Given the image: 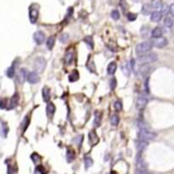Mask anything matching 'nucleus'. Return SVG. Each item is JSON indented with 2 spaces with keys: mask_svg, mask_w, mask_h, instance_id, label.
<instances>
[{
  "mask_svg": "<svg viewBox=\"0 0 174 174\" xmlns=\"http://www.w3.org/2000/svg\"><path fill=\"white\" fill-rule=\"evenodd\" d=\"M136 174H149L147 171H136Z\"/></svg>",
  "mask_w": 174,
  "mask_h": 174,
  "instance_id": "nucleus-45",
  "label": "nucleus"
},
{
  "mask_svg": "<svg viewBox=\"0 0 174 174\" xmlns=\"http://www.w3.org/2000/svg\"><path fill=\"white\" fill-rule=\"evenodd\" d=\"M42 95H43V100L49 103V99H50V91L48 87H43L42 89Z\"/></svg>",
  "mask_w": 174,
  "mask_h": 174,
  "instance_id": "nucleus-20",
  "label": "nucleus"
},
{
  "mask_svg": "<svg viewBox=\"0 0 174 174\" xmlns=\"http://www.w3.org/2000/svg\"><path fill=\"white\" fill-rule=\"evenodd\" d=\"M162 35H164V31L160 26H156L152 30V37L153 38H160V37H162Z\"/></svg>",
  "mask_w": 174,
  "mask_h": 174,
  "instance_id": "nucleus-14",
  "label": "nucleus"
},
{
  "mask_svg": "<svg viewBox=\"0 0 174 174\" xmlns=\"http://www.w3.org/2000/svg\"><path fill=\"white\" fill-rule=\"evenodd\" d=\"M68 38H69V37H68V35H67V33H63V35L61 36V42L66 43V42L68 41Z\"/></svg>",
  "mask_w": 174,
  "mask_h": 174,
  "instance_id": "nucleus-40",
  "label": "nucleus"
},
{
  "mask_svg": "<svg viewBox=\"0 0 174 174\" xmlns=\"http://www.w3.org/2000/svg\"><path fill=\"white\" fill-rule=\"evenodd\" d=\"M33 39H35V42L39 45V44H42V43H44V41H45V33L43 32V31H36L35 33H33Z\"/></svg>",
  "mask_w": 174,
  "mask_h": 174,
  "instance_id": "nucleus-7",
  "label": "nucleus"
},
{
  "mask_svg": "<svg viewBox=\"0 0 174 174\" xmlns=\"http://www.w3.org/2000/svg\"><path fill=\"white\" fill-rule=\"evenodd\" d=\"M88 137H89V142H91V144H95V143H98V136H97L95 131H91V132L88 134Z\"/></svg>",
  "mask_w": 174,
  "mask_h": 174,
  "instance_id": "nucleus-24",
  "label": "nucleus"
},
{
  "mask_svg": "<svg viewBox=\"0 0 174 174\" xmlns=\"http://www.w3.org/2000/svg\"><path fill=\"white\" fill-rule=\"evenodd\" d=\"M110 123H111L112 126H117V125L119 124V116H118L117 113L112 115L111 118H110Z\"/></svg>",
  "mask_w": 174,
  "mask_h": 174,
  "instance_id": "nucleus-23",
  "label": "nucleus"
},
{
  "mask_svg": "<svg viewBox=\"0 0 174 174\" xmlns=\"http://www.w3.org/2000/svg\"><path fill=\"white\" fill-rule=\"evenodd\" d=\"M153 45L156 48H165L168 44V41L165 37H160V38H153Z\"/></svg>",
  "mask_w": 174,
  "mask_h": 174,
  "instance_id": "nucleus-6",
  "label": "nucleus"
},
{
  "mask_svg": "<svg viewBox=\"0 0 174 174\" xmlns=\"http://www.w3.org/2000/svg\"><path fill=\"white\" fill-rule=\"evenodd\" d=\"M84 161H85V166H86V168H89V167L93 166V160H92V158H91L89 155H85Z\"/></svg>",
  "mask_w": 174,
  "mask_h": 174,
  "instance_id": "nucleus-29",
  "label": "nucleus"
},
{
  "mask_svg": "<svg viewBox=\"0 0 174 174\" xmlns=\"http://www.w3.org/2000/svg\"><path fill=\"white\" fill-rule=\"evenodd\" d=\"M152 48H153V43L149 42V41H144V42L138 43V44L136 45V49H135V50H136V54H137L138 56H142V55H144V54L150 53Z\"/></svg>",
  "mask_w": 174,
  "mask_h": 174,
  "instance_id": "nucleus-1",
  "label": "nucleus"
},
{
  "mask_svg": "<svg viewBox=\"0 0 174 174\" xmlns=\"http://www.w3.org/2000/svg\"><path fill=\"white\" fill-rule=\"evenodd\" d=\"M117 71V63L116 62H110L107 66V74L109 75H113Z\"/></svg>",
  "mask_w": 174,
  "mask_h": 174,
  "instance_id": "nucleus-18",
  "label": "nucleus"
},
{
  "mask_svg": "<svg viewBox=\"0 0 174 174\" xmlns=\"http://www.w3.org/2000/svg\"><path fill=\"white\" fill-rule=\"evenodd\" d=\"M45 65H47V61H45V59L44 57H42V56H38V57H36L35 59V62H33V68H35V71L36 72H43L44 71V68H45Z\"/></svg>",
  "mask_w": 174,
  "mask_h": 174,
  "instance_id": "nucleus-4",
  "label": "nucleus"
},
{
  "mask_svg": "<svg viewBox=\"0 0 174 174\" xmlns=\"http://www.w3.org/2000/svg\"><path fill=\"white\" fill-rule=\"evenodd\" d=\"M26 80L30 83V84H37L38 81H39V75H38V73L37 72H30V73H28V78H26Z\"/></svg>",
  "mask_w": 174,
  "mask_h": 174,
  "instance_id": "nucleus-9",
  "label": "nucleus"
},
{
  "mask_svg": "<svg viewBox=\"0 0 174 174\" xmlns=\"http://www.w3.org/2000/svg\"><path fill=\"white\" fill-rule=\"evenodd\" d=\"M77 80H79V73H78V71H74V72H72V74H69V81L74 83Z\"/></svg>",
  "mask_w": 174,
  "mask_h": 174,
  "instance_id": "nucleus-30",
  "label": "nucleus"
},
{
  "mask_svg": "<svg viewBox=\"0 0 174 174\" xmlns=\"http://www.w3.org/2000/svg\"><path fill=\"white\" fill-rule=\"evenodd\" d=\"M30 159H31V160H32V162H35V164L39 162V160H41V158H39V155H38L37 153H32V154H31V156H30Z\"/></svg>",
  "mask_w": 174,
  "mask_h": 174,
  "instance_id": "nucleus-33",
  "label": "nucleus"
},
{
  "mask_svg": "<svg viewBox=\"0 0 174 174\" xmlns=\"http://www.w3.org/2000/svg\"><path fill=\"white\" fill-rule=\"evenodd\" d=\"M116 86H117V80H116L115 78H112L111 81H110V87H111V89H115V87Z\"/></svg>",
  "mask_w": 174,
  "mask_h": 174,
  "instance_id": "nucleus-38",
  "label": "nucleus"
},
{
  "mask_svg": "<svg viewBox=\"0 0 174 174\" xmlns=\"http://www.w3.org/2000/svg\"><path fill=\"white\" fill-rule=\"evenodd\" d=\"M18 103H19V95H18V93H16V94L11 98V100H10V103H8V106H7L6 109H7V110H12V109L17 107Z\"/></svg>",
  "mask_w": 174,
  "mask_h": 174,
  "instance_id": "nucleus-11",
  "label": "nucleus"
},
{
  "mask_svg": "<svg viewBox=\"0 0 174 174\" xmlns=\"http://www.w3.org/2000/svg\"><path fill=\"white\" fill-rule=\"evenodd\" d=\"M168 14L172 16V17L174 18V4H172V5L168 7Z\"/></svg>",
  "mask_w": 174,
  "mask_h": 174,
  "instance_id": "nucleus-39",
  "label": "nucleus"
},
{
  "mask_svg": "<svg viewBox=\"0 0 174 174\" xmlns=\"http://www.w3.org/2000/svg\"><path fill=\"white\" fill-rule=\"evenodd\" d=\"M164 24H165V26H167V28H173L174 18L172 17V16L167 14V16L165 17V19H164Z\"/></svg>",
  "mask_w": 174,
  "mask_h": 174,
  "instance_id": "nucleus-16",
  "label": "nucleus"
},
{
  "mask_svg": "<svg viewBox=\"0 0 174 174\" xmlns=\"http://www.w3.org/2000/svg\"><path fill=\"white\" fill-rule=\"evenodd\" d=\"M113 106H115V110L116 111H120L123 109V105H122V101L120 100H116L115 104H113Z\"/></svg>",
  "mask_w": 174,
  "mask_h": 174,
  "instance_id": "nucleus-35",
  "label": "nucleus"
},
{
  "mask_svg": "<svg viewBox=\"0 0 174 174\" xmlns=\"http://www.w3.org/2000/svg\"><path fill=\"white\" fill-rule=\"evenodd\" d=\"M156 60H158V54H155V53H148V54H144L138 57V62L141 65H152Z\"/></svg>",
  "mask_w": 174,
  "mask_h": 174,
  "instance_id": "nucleus-3",
  "label": "nucleus"
},
{
  "mask_svg": "<svg viewBox=\"0 0 174 174\" xmlns=\"http://www.w3.org/2000/svg\"><path fill=\"white\" fill-rule=\"evenodd\" d=\"M26 78H28V71L24 69V68L19 69V72H18V81H19L20 84H23V83L26 80Z\"/></svg>",
  "mask_w": 174,
  "mask_h": 174,
  "instance_id": "nucleus-13",
  "label": "nucleus"
},
{
  "mask_svg": "<svg viewBox=\"0 0 174 174\" xmlns=\"http://www.w3.org/2000/svg\"><path fill=\"white\" fill-rule=\"evenodd\" d=\"M126 16H128V19H129L130 22H134V20L137 19V14H136V13H131V12H129Z\"/></svg>",
  "mask_w": 174,
  "mask_h": 174,
  "instance_id": "nucleus-37",
  "label": "nucleus"
},
{
  "mask_svg": "<svg viewBox=\"0 0 174 174\" xmlns=\"http://www.w3.org/2000/svg\"><path fill=\"white\" fill-rule=\"evenodd\" d=\"M29 123H30V116L28 115V116L25 117V119H24L23 124H22V132H25V130H26V129H28V126H29Z\"/></svg>",
  "mask_w": 174,
  "mask_h": 174,
  "instance_id": "nucleus-28",
  "label": "nucleus"
},
{
  "mask_svg": "<svg viewBox=\"0 0 174 174\" xmlns=\"http://www.w3.org/2000/svg\"><path fill=\"white\" fill-rule=\"evenodd\" d=\"M147 104H148V98H147V95L140 94V95L137 97V99H136V109L140 110V111H142V110H144V107L147 106Z\"/></svg>",
  "mask_w": 174,
  "mask_h": 174,
  "instance_id": "nucleus-5",
  "label": "nucleus"
},
{
  "mask_svg": "<svg viewBox=\"0 0 174 174\" xmlns=\"http://www.w3.org/2000/svg\"><path fill=\"white\" fill-rule=\"evenodd\" d=\"M150 71H152V67H150V65H141V67H140V74H142V75H148L149 73H150Z\"/></svg>",
  "mask_w": 174,
  "mask_h": 174,
  "instance_id": "nucleus-17",
  "label": "nucleus"
},
{
  "mask_svg": "<svg viewBox=\"0 0 174 174\" xmlns=\"http://www.w3.org/2000/svg\"><path fill=\"white\" fill-rule=\"evenodd\" d=\"M84 41H85V43H86L91 49H93L94 43H93V37H92V36H87V37H85V39H84Z\"/></svg>",
  "mask_w": 174,
  "mask_h": 174,
  "instance_id": "nucleus-31",
  "label": "nucleus"
},
{
  "mask_svg": "<svg viewBox=\"0 0 174 174\" xmlns=\"http://www.w3.org/2000/svg\"><path fill=\"white\" fill-rule=\"evenodd\" d=\"M54 113H55V105L53 104V103H48L47 104V115H48V117L49 118H51L53 116H54Z\"/></svg>",
  "mask_w": 174,
  "mask_h": 174,
  "instance_id": "nucleus-15",
  "label": "nucleus"
},
{
  "mask_svg": "<svg viewBox=\"0 0 174 174\" xmlns=\"http://www.w3.org/2000/svg\"><path fill=\"white\" fill-rule=\"evenodd\" d=\"M137 150H138V154H141L143 150H146V148H147V144H148V142H144V141H140V140H137Z\"/></svg>",
  "mask_w": 174,
  "mask_h": 174,
  "instance_id": "nucleus-19",
  "label": "nucleus"
},
{
  "mask_svg": "<svg viewBox=\"0 0 174 174\" xmlns=\"http://www.w3.org/2000/svg\"><path fill=\"white\" fill-rule=\"evenodd\" d=\"M150 6L153 7V10H159L162 7V0H152Z\"/></svg>",
  "mask_w": 174,
  "mask_h": 174,
  "instance_id": "nucleus-25",
  "label": "nucleus"
},
{
  "mask_svg": "<svg viewBox=\"0 0 174 174\" xmlns=\"http://www.w3.org/2000/svg\"><path fill=\"white\" fill-rule=\"evenodd\" d=\"M136 166H137V171H147L146 162H144L143 158L141 156V154L137 155V159H136Z\"/></svg>",
  "mask_w": 174,
  "mask_h": 174,
  "instance_id": "nucleus-10",
  "label": "nucleus"
},
{
  "mask_svg": "<svg viewBox=\"0 0 174 174\" xmlns=\"http://www.w3.org/2000/svg\"><path fill=\"white\" fill-rule=\"evenodd\" d=\"M6 99H2L1 101H0V109H6Z\"/></svg>",
  "mask_w": 174,
  "mask_h": 174,
  "instance_id": "nucleus-42",
  "label": "nucleus"
},
{
  "mask_svg": "<svg viewBox=\"0 0 174 174\" xmlns=\"http://www.w3.org/2000/svg\"><path fill=\"white\" fill-rule=\"evenodd\" d=\"M29 16H30V22L31 23H36L37 17H38V8L35 6H31L29 8Z\"/></svg>",
  "mask_w": 174,
  "mask_h": 174,
  "instance_id": "nucleus-8",
  "label": "nucleus"
},
{
  "mask_svg": "<svg viewBox=\"0 0 174 174\" xmlns=\"http://www.w3.org/2000/svg\"><path fill=\"white\" fill-rule=\"evenodd\" d=\"M14 168H12V167H8V171H7V174H13L14 173Z\"/></svg>",
  "mask_w": 174,
  "mask_h": 174,
  "instance_id": "nucleus-44",
  "label": "nucleus"
},
{
  "mask_svg": "<svg viewBox=\"0 0 174 174\" xmlns=\"http://www.w3.org/2000/svg\"><path fill=\"white\" fill-rule=\"evenodd\" d=\"M65 60H66V63H67V65H69V63L72 62V60H73V53H72V51L67 53V54H66V59H65Z\"/></svg>",
  "mask_w": 174,
  "mask_h": 174,
  "instance_id": "nucleus-36",
  "label": "nucleus"
},
{
  "mask_svg": "<svg viewBox=\"0 0 174 174\" xmlns=\"http://www.w3.org/2000/svg\"><path fill=\"white\" fill-rule=\"evenodd\" d=\"M152 11H153V7L150 6V4H144L142 6V13L148 16V14H152Z\"/></svg>",
  "mask_w": 174,
  "mask_h": 174,
  "instance_id": "nucleus-21",
  "label": "nucleus"
},
{
  "mask_svg": "<svg viewBox=\"0 0 174 174\" xmlns=\"http://www.w3.org/2000/svg\"><path fill=\"white\" fill-rule=\"evenodd\" d=\"M111 174H117V173H115V172H111Z\"/></svg>",
  "mask_w": 174,
  "mask_h": 174,
  "instance_id": "nucleus-46",
  "label": "nucleus"
},
{
  "mask_svg": "<svg viewBox=\"0 0 174 174\" xmlns=\"http://www.w3.org/2000/svg\"><path fill=\"white\" fill-rule=\"evenodd\" d=\"M123 72H124V74H126V75H129V74H130L128 65H124V66H123Z\"/></svg>",
  "mask_w": 174,
  "mask_h": 174,
  "instance_id": "nucleus-41",
  "label": "nucleus"
},
{
  "mask_svg": "<svg viewBox=\"0 0 174 174\" xmlns=\"http://www.w3.org/2000/svg\"><path fill=\"white\" fill-rule=\"evenodd\" d=\"M111 17H112V19L118 20L119 19V11L118 10H112L111 11Z\"/></svg>",
  "mask_w": 174,
  "mask_h": 174,
  "instance_id": "nucleus-34",
  "label": "nucleus"
},
{
  "mask_svg": "<svg viewBox=\"0 0 174 174\" xmlns=\"http://www.w3.org/2000/svg\"><path fill=\"white\" fill-rule=\"evenodd\" d=\"M14 74H16V73H14V65H13V66H11V67L6 71V75H7L8 78H13Z\"/></svg>",
  "mask_w": 174,
  "mask_h": 174,
  "instance_id": "nucleus-32",
  "label": "nucleus"
},
{
  "mask_svg": "<svg viewBox=\"0 0 174 174\" xmlns=\"http://www.w3.org/2000/svg\"><path fill=\"white\" fill-rule=\"evenodd\" d=\"M74 159H75V152L73 149H68L67 150V161L72 162V161H74Z\"/></svg>",
  "mask_w": 174,
  "mask_h": 174,
  "instance_id": "nucleus-27",
  "label": "nucleus"
},
{
  "mask_svg": "<svg viewBox=\"0 0 174 174\" xmlns=\"http://www.w3.org/2000/svg\"><path fill=\"white\" fill-rule=\"evenodd\" d=\"M156 137V134L150 131L148 128L146 129H140L138 130V140L140 141H144V142H149L152 140H154Z\"/></svg>",
  "mask_w": 174,
  "mask_h": 174,
  "instance_id": "nucleus-2",
  "label": "nucleus"
},
{
  "mask_svg": "<svg viewBox=\"0 0 174 174\" xmlns=\"http://www.w3.org/2000/svg\"><path fill=\"white\" fill-rule=\"evenodd\" d=\"M55 41H56V37H55V36H50V37L47 39V48H48L49 50H51V49L54 48Z\"/></svg>",
  "mask_w": 174,
  "mask_h": 174,
  "instance_id": "nucleus-22",
  "label": "nucleus"
},
{
  "mask_svg": "<svg viewBox=\"0 0 174 174\" xmlns=\"http://www.w3.org/2000/svg\"><path fill=\"white\" fill-rule=\"evenodd\" d=\"M141 32H142V35H143V36H144V35H147V32H148V28H142Z\"/></svg>",
  "mask_w": 174,
  "mask_h": 174,
  "instance_id": "nucleus-43",
  "label": "nucleus"
},
{
  "mask_svg": "<svg viewBox=\"0 0 174 174\" xmlns=\"http://www.w3.org/2000/svg\"><path fill=\"white\" fill-rule=\"evenodd\" d=\"M162 12L161 11H154V12H152V14H150V20L152 22H154V23H158V22H160L161 19H162Z\"/></svg>",
  "mask_w": 174,
  "mask_h": 174,
  "instance_id": "nucleus-12",
  "label": "nucleus"
},
{
  "mask_svg": "<svg viewBox=\"0 0 174 174\" xmlns=\"http://www.w3.org/2000/svg\"><path fill=\"white\" fill-rule=\"evenodd\" d=\"M101 123V112H95L94 115V126H99Z\"/></svg>",
  "mask_w": 174,
  "mask_h": 174,
  "instance_id": "nucleus-26",
  "label": "nucleus"
}]
</instances>
